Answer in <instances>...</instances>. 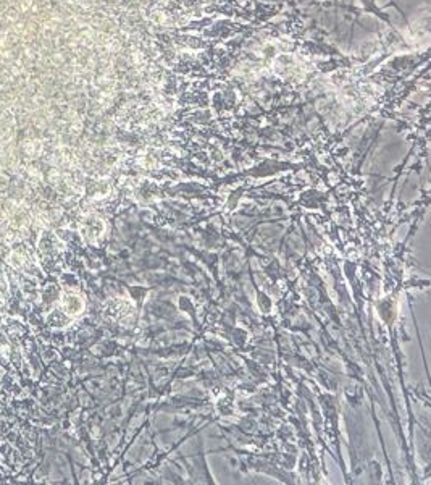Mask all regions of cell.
<instances>
[{
  "label": "cell",
  "instance_id": "cell-2",
  "mask_svg": "<svg viewBox=\"0 0 431 485\" xmlns=\"http://www.w3.org/2000/svg\"><path fill=\"white\" fill-rule=\"evenodd\" d=\"M0 330L4 332L8 341L15 344V346H20L21 341L29 335V327L24 322H21V320L15 319L13 316L0 319Z\"/></svg>",
  "mask_w": 431,
  "mask_h": 485
},
{
  "label": "cell",
  "instance_id": "cell-1",
  "mask_svg": "<svg viewBox=\"0 0 431 485\" xmlns=\"http://www.w3.org/2000/svg\"><path fill=\"white\" fill-rule=\"evenodd\" d=\"M13 248L7 252L5 262L7 266L20 272L23 275H28L32 278H42V272H40L39 264L36 262L34 256H32L31 248L26 241H18L12 244Z\"/></svg>",
  "mask_w": 431,
  "mask_h": 485
},
{
  "label": "cell",
  "instance_id": "cell-5",
  "mask_svg": "<svg viewBox=\"0 0 431 485\" xmlns=\"http://www.w3.org/2000/svg\"><path fill=\"white\" fill-rule=\"evenodd\" d=\"M45 322L49 324V327H54V328H60L63 325H66V316L63 314V311L60 309H55L52 312H49L47 317H45Z\"/></svg>",
  "mask_w": 431,
  "mask_h": 485
},
{
  "label": "cell",
  "instance_id": "cell-6",
  "mask_svg": "<svg viewBox=\"0 0 431 485\" xmlns=\"http://www.w3.org/2000/svg\"><path fill=\"white\" fill-rule=\"evenodd\" d=\"M4 374H5V371H4L2 367H0V379H2V377H4Z\"/></svg>",
  "mask_w": 431,
  "mask_h": 485
},
{
  "label": "cell",
  "instance_id": "cell-3",
  "mask_svg": "<svg viewBox=\"0 0 431 485\" xmlns=\"http://www.w3.org/2000/svg\"><path fill=\"white\" fill-rule=\"evenodd\" d=\"M23 393L21 385L16 383V380L13 379V375L10 374H4V377L0 379V400L4 401H10L16 396H20Z\"/></svg>",
  "mask_w": 431,
  "mask_h": 485
},
{
  "label": "cell",
  "instance_id": "cell-4",
  "mask_svg": "<svg viewBox=\"0 0 431 485\" xmlns=\"http://www.w3.org/2000/svg\"><path fill=\"white\" fill-rule=\"evenodd\" d=\"M63 307L66 311V314H78L82 309V301L79 299V296L76 294H65L63 296Z\"/></svg>",
  "mask_w": 431,
  "mask_h": 485
}]
</instances>
